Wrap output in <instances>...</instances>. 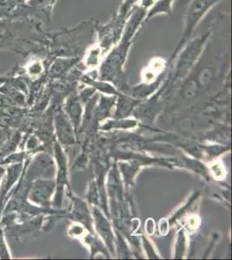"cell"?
<instances>
[{
  "mask_svg": "<svg viewBox=\"0 0 232 260\" xmlns=\"http://www.w3.org/2000/svg\"><path fill=\"white\" fill-rule=\"evenodd\" d=\"M174 0H157L151 7L150 11L147 12V15L143 21V24H146L147 21L153 18V16L158 15L160 13H165L171 15L172 13V4Z\"/></svg>",
  "mask_w": 232,
  "mask_h": 260,
  "instance_id": "52a82bcc",
  "label": "cell"
},
{
  "mask_svg": "<svg viewBox=\"0 0 232 260\" xmlns=\"http://www.w3.org/2000/svg\"><path fill=\"white\" fill-rule=\"evenodd\" d=\"M44 70H45V66H44V61H42L38 57H32L31 59H29V62H27L24 67L20 68L22 74L24 75L29 82L42 78Z\"/></svg>",
  "mask_w": 232,
  "mask_h": 260,
  "instance_id": "8992f818",
  "label": "cell"
},
{
  "mask_svg": "<svg viewBox=\"0 0 232 260\" xmlns=\"http://www.w3.org/2000/svg\"><path fill=\"white\" fill-rule=\"evenodd\" d=\"M53 189V184L43 180H34L29 186L27 200L31 204L44 206L48 203Z\"/></svg>",
  "mask_w": 232,
  "mask_h": 260,
  "instance_id": "5b68a950",
  "label": "cell"
},
{
  "mask_svg": "<svg viewBox=\"0 0 232 260\" xmlns=\"http://www.w3.org/2000/svg\"><path fill=\"white\" fill-rule=\"evenodd\" d=\"M10 105H16V104H13L9 98H6V95L0 94V110Z\"/></svg>",
  "mask_w": 232,
  "mask_h": 260,
  "instance_id": "9c48e42d",
  "label": "cell"
},
{
  "mask_svg": "<svg viewBox=\"0 0 232 260\" xmlns=\"http://www.w3.org/2000/svg\"><path fill=\"white\" fill-rule=\"evenodd\" d=\"M221 0H192L189 6L187 12L185 14V29L183 31L182 37L179 41V45L174 50L172 58L176 56L180 50H182L187 42L190 40L192 33L197 24H200L202 18L206 13L212 9V7L220 2Z\"/></svg>",
  "mask_w": 232,
  "mask_h": 260,
  "instance_id": "3957f363",
  "label": "cell"
},
{
  "mask_svg": "<svg viewBox=\"0 0 232 260\" xmlns=\"http://www.w3.org/2000/svg\"><path fill=\"white\" fill-rule=\"evenodd\" d=\"M41 24L24 16L9 15L0 19V49L25 56L46 50V33Z\"/></svg>",
  "mask_w": 232,
  "mask_h": 260,
  "instance_id": "6da1fadb",
  "label": "cell"
},
{
  "mask_svg": "<svg viewBox=\"0 0 232 260\" xmlns=\"http://www.w3.org/2000/svg\"><path fill=\"white\" fill-rule=\"evenodd\" d=\"M12 254L6 240V232L0 225V259H12Z\"/></svg>",
  "mask_w": 232,
  "mask_h": 260,
  "instance_id": "ba28073f",
  "label": "cell"
},
{
  "mask_svg": "<svg viewBox=\"0 0 232 260\" xmlns=\"http://www.w3.org/2000/svg\"><path fill=\"white\" fill-rule=\"evenodd\" d=\"M6 169L5 166L0 165V187L3 183L4 178L6 176Z\"/></svg>",
  "mask_w": 232,
  "mask_h": 260,
  "instance_id": "30bf717a",
  "label": "cell"
},
{
  "mask_svg": "<svg viewBox=\"0 0 232 260\" xmlns=\"http://www.w3.org/2000/svg\"><path fill=\"white\" fill-rule=\"evenodd\" d=\"M90 22L83 23L80 26L71 30L65 29L58 32L46 34V50L50 55L56 56H70L77 51L86 49L87 44L93 39Z\"/></svg>",
  "mask_w": 232,
  "mask_h": 260,
  "instance_id": "7a4b0ae2",
  "label": "cell"
},
{
  "mask_svg": "<svg viewBox=\"0 0 232 260\" xmlns=\"http://www.w3.org/2000/svg\"><path fill=\"white\" fill-rule=\"evenodd\" d=\"M6 176L4 178L3 183L0 187V219L3 216L4 210L9 200L12 190L20 179L24 163H16L6 166Z\"/></svg>",
  "mask_w": 232,
  "mask_h": 260,
  "instance_id": "277c9868",
  "label": "cell"
}]
</instances>
